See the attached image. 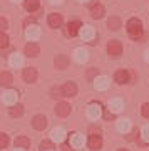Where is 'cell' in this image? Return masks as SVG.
<instances>
[{
	"label": "cell",
	"instance_id": "1",
	"mask_svg": "<svg viewBox=\"0 0 149 151\" xmlns=\"http://www.w3.org/2000/svg\"><path fill=\"white\" fill-rule=\"evenodd\" d=\"M128 34L134 40H139V42H143L144 39V30H143V22L139 20V19H131L128 20Z\"/></svg>",
	"mask_w": 149,
	"mask_h": 151
},
{
	"label": "cell",
	"instance_id": "2",
	"mask_svg": "<svg viewBox=\"0 0 149 151\" xmlns=\"http://www.w3.org/2000/svg\"><path fill=\"white\" fill-rule=\"evenodd\" d=\"M80 27H82V24L79 20H72L67 24V27H65V35H69V37H74L77 34L80 32Z\"/></svg>",
	"mask_w": 149,
	"mask_h": 151
},
{
	"label": "cell",
	"instance_id": "3",
	"mask_svg": "<svg viewBox=\"0 0 149 151\" xmlns=\"http://www.w3.org/2000/svg\"><path fill=\"white\" fill-rule=\"evenodd\" d=\"M114 81L117 82V84H126V82H131V72H128V70H117L116 74H114Z\"/></svg>",
	"mask_w": 149,
	"mask_h": 151
},
{
	"label": "cell",
	"instance_id": "4",
	"mask_svg": "<svg viewBox=\"0 0 149 151\" xmlns=\"http://www.w3.org/2000/svg\"><path fill=\"white\" fill-rule=\"evenodd\" d=\"M32 126L35 128V129H39V131L45 129V126H47V118H45L44 114H37V116H34Z\"/></svg>",
	"mask_w": 149,
	"mask_h": 151
},
{
	"label": "cell",
	"instance_id": "5",
	"mask_svg": "<svg viewBox=\"0 0 149 151\" xmlns=\"http://www.w3.org/2000/svg\"><path fill=\"white\" fill-rule=\"evenodd\" d=\"M107 52L111 55H119L122 52V44L119 42V40H111V42L107 44Z\"/></svg>",
	"mask_w": 149,
	"mask_h": 151
},
{
	"label": "cell",
	"instance_id": "6",
	"mask_svg": "<svg viewBox=\"0 0 149 151\" xmlns=\"http://www.w3.org/2000/svg\"><path fill=\"white\" fill-rule=\"evenodd\" d=\"M75 94H77V86H75L74 82H65L64 86H62V96L74 97Z\"/></svg>",
	"mask_w": 149,
	"mask_h": 151
},
{
	"label": "cell",
	"instance_id": "7",
	"mask_svg": "<svg viewBox=\"0 0 149 151\" xmlns=\"http://www.w3.org/2000/svg\"><path fill=\"white\" fill-rule=\"evenodd\" d=\"M22 76H24V81L29 82V84L37 81V70L34 69V67H25L24 72H22Z\"/></svg>",
	"mask_w": 149,
	"mask_h": 151
},
{
	"label": "cell",
	"instance_id": "8",
	"mask_svg": "<svg viewBox=\"0 0 149 151\" xmlns=\"http://www.w3.org/2000/svg\"><path fill=\"white\" fill-rule=\"evenodd\" d=\"M91 15L94 17V19H102V17H104V7H102L101 4H97L96 0L91 4Z\"/></svg>",
	"mask_w": 149,
	"mask_h": 151
},
{
	"label": "cell",
	"instance_id": "9",
	"mask_svg": "<svg viewBox=\"0 0 149 151\" xmlns=\"http://www.w3.org/2000/svg\"><path fill=\"white\" fill-rule=\"evenodd\" d=\"M55 114L60 116V118L69 116L70 114V106L67 103H57V106H55Z\"/></svg>",
	"mask_w": 149,
	"mask_h": 151
},
{
	"label": "cell",
	"instance_id": "10",
	"mask_svg": "<svg viewBox=\"0 0 149 151\" xmlns=\"http://www.w3.org/2000/svg\"><path fill=\"white\" fill-rule=\"evenodd\" d=\"M39 52H40V49H39V45L35 42H29L25 45V55L27 57H37Z\"/></svg>",
	"mask_w": 149,
	"mask_h": 151
},
{
	"label": "cell",
	"instance_id": "11",
	"mask_svg": "<svg viewBox=\"0 0 149 151\" xmlns=\"http://www.w3.org/2000/svg\"><path fill=\"white\" fill-rule=\"evenodd\" d=\"M54 64H55L57 69H65V67L69 65V57L65 54H59L57 57H55V60H54Z\"/></svg>",
	"mask_w": 149,
	"mask_h": 151
},
{
	"label": "cell",
	"instance_id": "12",
	"mask_svg": "<svg viewBox=\"0 0 149 151\" xmlns=\"http://www.w3.org/2000/svg\"><path fill=\"white\" fill-rule=\"evenodd\" d=\"M102 146V138L101 136H89V148L91 150H101Z\"/></svg>",
	"mask_w": 149,
	"mask_h": 151
},
{
	"label": "cell",
	"instance_id": "13",
	"mask_svg": "<svg viewBox=\"0 0 149 151\" xmlns=\"http://www.w3.org/2000/svg\"><path fill=\"white\" fill-rule=\"evenodd\" d=\"M49 25L50 27H60L62 25V15L60 14H50L49 15Z\"/></svg>",
	"mask_w": 149,
	"mask_h": 151
},
{
	"label": "cell",
	"instance_id": "14",
	"mask_svg": "<svg viewBox=\"0 0 149 151\" xmlns=\"http://www.w3.org/2000/svg\"><path fill=\"white\" fill-rule=\"evenodd\" d=\"M15 146L17 148H22V150H25L30 146V139L27 138V136H17L15 138Z\"/></svg>",
	"mask_w": 149,
	"mask_h": 151
},
{
	"label": "cell",
	"instance_id": "15",
	"mask_svg": "<svg viewBox=\"0 0 149 151\" xmlns=\"http://www.w3.org/2000/svg\"><path fill=\"white\" fill-rule=\"evenodd\" d=\"M40 5V2L39 0H24V7H25L27 12H35Z\"/></svg>",
	"mask_w": 149,
	"mask_h": 151
},
{
	"label": "cell",
	"instance_id": "16",
	"mask_svg": "<svg viewBox=\"0 0 149 151\" xmlns=\"http://www.w3.org/2000/svg\"><path fill=\"white\" fill-rule=\"evenodd\" d=\"M70 145L75 146V148H79V146L84 145V136L80 134V133H74L72 138H70Z\"/></svg>",
	"mask_w": 149,
	"mask_h": 151
},
{
	"label": "cell",
	"instance_id": "17",
	"mask_svg": "<svg viewBox=\"0 0 149 151\" xmlns=\"http://www.w3.org/2000/svg\"><path fill=\"white\" fill-rule=\"evenodd\" d=\"M17 96H19V94H17L15 91H9V92H5V94H4V103L12 104V106H14V103H15Z\"/></svg>",
	"mask_w": 149,
	"mask_h": 151
},
{
	"label": "cell",
	"instance_id": "18",
	"mask_svg": "<svg viewBox=\"0 0 149 151\" xmlns=\"http://www.w3.org/2000/svg\"><path fill=\"white\" fill-rule=\"evenodd\" d=\"M9 113H10L12 118L22 116V114H24V106H22V104H14V106L10 108V111H9Z\"/></svg>",
	"mask_w": 149,
	"mask_h": 151
},
{
	"label": "cell",
	"instance_id": "19",
	"mask_svg": "<svg viewBox=\"0 0 149 151\" xmlns=\"http://www.w3.org/2000/svg\"><path fill=\"white\" fill-rule=\"evenodd\" d=\"M107 27L111 29V30H117V29L121 27V19H117V17H111V19L107 20Z\"/></svg>",
	"mask_w": 149,
	"mask_h": 151
},
{
	"label": "cell",
	"instance_id": "20",
	"mask_svg": "<svg viewBox=\"0 0 149 151\" xmlns=\"http://www.w3.org/2000/svg\"><path fill=\"white\" fill-rule=\"evenodd\" d=\"M87 113H89V116H91L92 119H97V118H99V114H101V109H99L97 104H91Z\"/></svg>",
	"mask_w": 149,
	"mask_h": 151
},
{
	"label": "cell",
	"instance_id": "21",
	"mask_svg": "<svg viewBox=\"0 0 149 151\" xmlns=\"http://www.w3.org/2000/svg\"><path fill=\"white\" fill-rule=\"evenodd\" d=\"M64 136H65V133H64L62 128H55V129H52V139L62 141V139H64Z\"/></svg>",
	"mask_w": 149,
	"mask_h": 151
},
{
	"label": "cell",
	"instance_id": "22",
	"mask_svg": "<svg viewBox=\"0 0 149 151\" xmlns=\"http://www.w3.org/2000/svg\"><path fill=\"white\" fill-rule=\"evenodd\" d=\"M0 82H2V86H10L12 84V74L2 72V74H0Z\"/></svg>",
	"mask_w": 149,
	"mask_h": 151
},
{
	"label": "cell",
	"instance_id": "23",
	"mask_svg": "<svg viewBox=\"0 0 149 151\" xmlns=\"http://www.w3.org/2000/svg\"><path fill=\"white\" fill-rule=\"evenodd\" d=\"M122 108H124V104H122V101H119V99H114V101L111 103V111L112 113H119Z\"/></svg>",
	"mask_w": 149,
	"mask_h": 151
},
{
	"label": "cell",
	"instance_id": "24",
	"mask_svg": "<svg viewBox=\"0 0 149 151\" xmlns=\"http://www.w3.org/2000/svg\"><path fill=\"white\" fill-rule=\"evenodd\" d=\"M107 77H99V79H96V82H94V86H96V89H106L107 87Z\"/></svg>",
	"mask_w": 149,
	"mask_h": 151
},
{
	"label": "cell",
	"instance_id": "25",
	"mask_svg": "<svg viewBox=\"0 0 149 151\" xmlns=\"http://www.w3.org/2000/svg\"><path fill=\"white\" fill-rule=\"evenodd\" d=\"M75 59L79 60V62H84V60H87V50L77 49V50H75Z\"/></svg>",
	"mask_w": 149,
	"mask_h": 151
},
{
	"label": "cell",
	"instance_id": "26",
	"mask_svg": "<svg viewBox=\"0 0 149 151\" xmlns=\"http://www.w3.org/2000/svg\"><path fill=\"white\" fill-rule=\"evenodd\" d=\"M129 126H131V124H129L128 119H121V121H119V124H117V129L122 131V133H126V131L129 129Z\"/></svg>",
	"mask_w": 149,
	"mask_h": 151
},
{
	"label": "cell",
	"instance_id": "27",
	"mask_svg": "<svg viewBox=\"0 0 149 151\" xmlns=\"http://www.w3.org/2000/svg\"><path fill=\"white\" fill-rule=\"evenodd\" d=\"M52 148H54L52 141H42V143H40V151H50Z\"/></svg>",
	"mask_w": 149,
	"mask_h": 151
},
{
	"label": "cell",
	"instance_id": "28",
	"mask_svg": "<svg viewBox=\"0 0 149 151\" xmlns=\"http://www.w3.org/2000/svg\"><path fill=\"white\" fill-rule=\"evenodd\" d=\"M0 47H2V49L9 47V37H7L4 32H2V35H0Z\"/></svg>",
	"mask_w": 149,
	"mask_h": 151
},
{
	"label": "cell",
	"instance_id": "29",
	"mask_svg": "<svg viewBox=\"0 0 149 151\" xmlns=\"http://www.w3.org/2000/svg\"><path fill=\"white\" fill-rule=\"evenodd\" d=\"M7 146H9V136L2 133V136H0V148H7Z\"/></svg>",
	"mask_w": 149,
	"mask_h": 151
},
{
	"label": "cell",
	"instance_id": "30",
	"mask_svg": "<svg viewBox=\"0 0 149 151\" xmlns=\"http://www.w3.org/2000/svg\"><path fill=\"white\" fill-rule=\"evenodd\" d=\"M10 64L17 67V65H20V64H22V59H20V57H19L17 54H14V55L10 57Z\"/></svg>",
	"mask_w": 149,
	"mask_h": 151
},
{
	"label": "cell",
	"instance_id": "31",
	"mask_svg": "<svg viewBox=\"0 0 149 151\" xmlns=\"http://www.w3.org/2000/svg\"><path fill=\"white\" fill-rule=\"evenodd\" d=\"M62 96V87H52V97L57 99V97Z\"/></svg>",
	"mask_w": 149,
	"mask_h": 151
},
{
	"label": "cell",
	"instance_id": "32",
	"mask_svg": "<svg viewBox=\"0 0 149 151\" xmlns=\"http://www.w3.org/2000/svg\"><path fill=\"white\" fill-rule=\"evenodd\" d=\"M141 113H143L144 118H149V103H144L143 108H141Z\"/></svg>",
	"mask_w": 149,
	"mask_h": 151
},
{
	"label": "cell",
	"instance_id": "33",
	"mask_svg": "<svg viewBox=\"0 0 149 151\" xmlns=\"http://www.w3.org/2000/svg\"><path fill=\"white\" fill-rule=\"evenodd\" d=\"M89 136H101V129L91 126V128H89Z\"/></svg>",
	"mask_w": 149,
	"mask_h": 151
},
{
	"label": "cell",
	"instance_id": "34",
	"mask_svg": "<svg viewBox=\"0 0 149 151\" xmlns=\"http://www.w3.org/2000/svg\"><path fill=\"white\" fill-rule=\"evenodd\" d=\"M37 35H39V30H35V29H32V30H27V37L30 39V40H34Z\"/></svg>",
	"mask_w": 149,
	"mask_h": 151
},
{
	"label": "cell",
	"instance_id": "35",
	"mask_svg": "<svg viewBox=\"0 0 149 151\" xmlns=\"http://www.w3.org/2000/svg\"><path fill=\"white\" fill-rule=\"evenodd\" d=\"M82 37L84 39H91L92 37V30L91 29H84V30H82Z\"/></svg>",
	"mask_w": 149,
	"mask_h": 151
},
{
	"label": "cell",
	"instance_id": "36",
	"mask_svg": "<svg viewBox=\"0 0 149 151\" xmlns=\"http://www.w3.org/2000/svg\"><path fill=\"white\" fill-rule=\"evenodd\" d=\"M143 136H144V139H146V141L149 143V126H146V128H144V131H143Z\"/></svg>",
	"mask_w": 149,
	"mask_h": 151
},
{
	"label": "cell",
	"instance_id": "37",
	"mask_svg": "<svg viewBox=\"0 0 149 151\" xmlns=\"http://www.w3.org/2000/svg\"><path fill=\"white\" fill-rule=\"evenodd\" d=\"M60 151H74V150L70 148V145H65V143H64V145L60 146Z\"/></svg>",
	"mask_w": 149,
	"mask_h": 151
},
{
	"label": "cell",
	"instance_id": "38",
	"mask_svg": "<svg viewBox=\"0 0 149 151\" xmlns=\"http://www.w3.org/2000/svg\"><path fill=\"white\" fill-rule=\"evenodd\" d=\"M0 25H2V32H4V30L7 29V20H5V19H2V20H0Z\"/></svg>",
	"mask_w": 149,
	"mask_h": 151
},
{
	"label": "cell",
	"instance_id": "39",
	"mask_svg": "<svg viewBox=\"0 0 149 151\" xmlns=\"http://www.w3.org/2000/svg\"><path fill=\"white\" fill-rule=\"evenodd\" d=\"M104 118H106V119H112V118H114V114H112V113H109V111H106V114H104Z\"/></svg>",
	"mask_w": 149,
	"mask_h": 151
},
{
	"label": "cell",
	"instance_id": "40",
	"mask_svg": "<svg viewBox=\"0 0 149 151\" xmlns=\"http://www.w3.org/2000/svg\"><path fill=\"white\" fill-rule=\"evenodd\" d=\"M146 60H149V49L146 50Z\"/></svg>",
	"mask_w": 149,
	"mask_h": 151
},
{
	"label": "cell",
	"instance_id": "41",
	"mask_svg": "<svg viewBox=\"0 0 149 151\" xmlns=\"http://www.w3.org/2000/svg\"><path fill=\"white\" fill-rule=\"evenodd\" d=\"M119 151H128V150H119Z\"/></svg>",
	"mask_w": 149,
	"mask_h": 151
}]
</instances>
